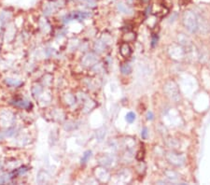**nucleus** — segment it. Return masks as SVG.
I'll use <instances>...</instances> for the list:
<instances>
[{"instance_id":"obj_15","label":"nucleus","mask_w":210,"mask_h":185,"mask_svg":"<svg viewBox=\"0 0 210 185\" xmlns=\"http://www.w3.org/2000/svg\"><path fill=\"white\" fill-rule=\"evenodd\" d=\"M150 1V0H141V2H142L143 4H149Z\"/></svg>"},{"instance_id":"obj_10","label":"nucleus","mask_w":210,"mask_h":185,"mask_svg":"<svg viewBox=\"0 0 210 185\" xmlns=\"http://www.w3.org/2000/svg\"><path fill=\"white\" fill-rule=\"evenodd\" d=\"M144 153H145V151L144 150H139L138 152H137V154H136V159L137 160H139V161H142L143 160V158H144Z\"/></svg>"},{"instance_id":"obj_7","label":"nucleus","mask_w":210,"mask_h":185,"mask_svg":"<svg viewBox=\"0 0 210 185\" xmlns=\"http://www.w3.org/2000/svg\"><path fill=\"white\" fill-rule=\"evenodd\" d=\"M165 175L168 179H172V180H176L178 179V174L175 172V171H172V170H166L165 171Z\"/></svg>"},{"instance_id":"obj_12","label":"nucleus","mask_w":210,"mask_h":185,"mask_svg":"<svg viewBox=\"0 0 210 185\" xmlns=\"http://www.w3.org/2000/svg\"><path fill=\"white\" fill-rule=\"evenodd\" d=\"M141 137H142L143 139H146V138H148V129H147L146 127L143 128V130H142V132H141Z\"/></svg>"},{"instance_id":"obj_13","label":"nucleus","mask_w":210,"mask_h":185,"mask_svg":"<svg viewBox=\"0 0 210 185\" xmlns=\"http://www.w3.org/2000/svg\"><path fill=\"white\" fill-rule=\"evenodd\" d=\"M147 119L150 120V121H151V120L153 119V113H152L151 111H149V112L147 113Z\"/></svg>"},{"instance_id":"obj_8","label":"nucleus","mask_w":210,"mask_h":185,"mask_svg":"<svg viewBox=\"0 0 210 185\" xmlns=\"http://www.w3.org/2000/svg\"><path fill=\"white\" fill-rule=\"evenodd\" d=\"M91 155H92V151H91V150H87V151H85V153L83 154V156H82V158H81V164H85V163H87V162H88V160L90 159Z\"/></svg>"},{"instance_id":"obj_3","label":"nucleus","mask_w":210,"mask_h":185,"mask_svg":"<svg viewBox=\"0 0 210 185\" xmlns=\"http://www.w3.org/2000/svg\"><path fill=\"white\" fill-rule=\"evenodd\" d=\"M90 16V13L89 12H85V11H76V12H73L71 14H68L66 15L64 18V23H69L71 22L73 20H79V21H81V20H84L86 18H88Z\"/></svg>"},{"instance_id":"obj_16","label":"nucleus","mask_w":210,"mask_h":185,"mask_svg":"<svg viewBox=\"0 0 210 185\" xmlns=\"http://www.w3.org/2000/svg\"><path fill=\"white\" fill-rule=\"evenodd\" d=\"M129 1H132V0H129Z\"/></svg>"},{"instance_id":"obj_1","label":"nucleus","mask_w":210,"mask_h":185,"mask_svg":"<svg viewBox=\"0 0 210 185\" xmlns=\"http://www.w3.org/2000/svg\"><path fill=\"white\" fill-rule=\"evenodd\" d=\"M182 22L185 28L188 31H190L191 33L197 32V30L199 28V20L197 15L193 11L191 10L185 11L182 17Z\"/></svg>"},{"instance_id":"obj_5","label":"nucleus","mask_w":210,"mask_h":185,"mask_svg":"<svg viewBox=\"0 0 210 185\" xmlns=\"http://www.w3.org/2000/svg\"><path fill=\"white\" fill-rule=\"evenodd\" d=\"M121 71L123 75H129L132 72V66L129 63H123L121 66Z\"/></svg>"},{"instance_id":"obj_4","label":"nucleus","mask_w":210,"mask_h":185,"mask_svg":"<svg viewBox=\"0 0 210 185\" xmlns=\"http://www.w3.org/2000/svg\"><path fill=\"white\" fill-rule=\"evenodd\" d=\"M120 52L124 58H127V57H130V55L132 54V49H131V47H130V45L128 43L124 42L121 46Z\"/></svg>"},{"instance_id":"obj_6","label":"nucleus","mask_w":210,"mask_h":185,"mask_svg":"<svg viewBox=\"0 0 210 185\" xmlns=\"http://www.w3.org/2000/svg\"><path fill=\"white\" fill-rule=\"evenodd\" d=\"M135 39V34L133 33V32H129V33H126L124 36H123V40L125 42H130V41H133Z\"/></svg>"},{"instance_id":"obj_14","label":"nucleus","mask_w":210,"mask_h":185,"mask_svg":"<svg viewBox=\"0 0 210 185\" xmlns=\"http://www.w3.org/2000/svg\"><path fill=\"white\" fill-rule=\"evenodd\" d=\"M157 41H158V37H157V36H153V39H152V43H151V45H152V46L154 47Z\"/></svg>"},{"instance_id":"obj_9","label":"nucleus","mask_w":210,"mask_h":185,"mask_svg":"<svg viewBox=\"0 0 210 185\" xmlns=\"http://www.w3.org/2000/svg\"><path fill=\"white\" fill-rule=\"evenodd\" d=\"M125 120L127 121V122L129 123H132L134 120H135V114L134 112H129L127 113L126 117H125Z\"/></svg>"},{"instance_id":"obj_2","label":"nucleus","mask_w":210,"mask_h":185,"mask_svg":"<svg viewBox=\"0 0 210 185\" xmlns=\"http://www.w3.org/2000/svg\"><path fill=\"white\" fill-rule=\"evenodd\" d=\"M166 158L168 160V162L174 166H183L185 164V157L182 155V154L177 153V152H168L166 154Z\"/></svg>"},{"instance_id":"obj_11","label":"nucleus","mask_w":210,"mask_h":185,"mask_svg":"<svg viewBox=\"0 0 210 185\" xmlns=\"http://www.w3.org/2000/svg\"><path fill=\"white\" fill-rule=\"evenodd\" d=\"M119 10L124 13H127L128 10H129V8L127 6H125L124 4H119Z\"/></svg>"}]
</instances>
